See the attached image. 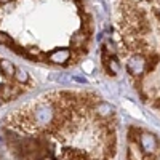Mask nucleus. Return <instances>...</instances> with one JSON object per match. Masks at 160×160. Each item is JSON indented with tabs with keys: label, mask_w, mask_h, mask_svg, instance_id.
<instances>
[{
	"label": "nucleus",
	"mask_w": 160,
	"mask_h": 160,
	"mask_svg": "<svg viewBox=\"0 0 160 160\" xmlns=\"http://www.w3.org/2000/svg\"><path fill=\"white\" fill-rule=\"evenodd\" d=\"M155 160H160V154H158V155H157V158H155Z\"/></svg>",
	"instance_id": "8"
},
{
	"label": "nucleus",
	"mask_w": 160,
	"mask_h": 160,
	"mask_svg": "<svg viewBox=\"0 0 160 160\" xmlns=\"http://www.w3.org/2000/svg\"><path fill=\"white\" fill-rule=\"evenodd\" d=\"M93 111H95V114L101 118H109L114 114V106L106 102V101H96L95 106H93Z\"/></svg>",
	"instance_id": "3"
},
{
	"label": "nucleus",
	"mask_w": 160,
	"mask_h": 160,
	"mask_svg": "<svg viewBox=\"0 0 160 160\" xmlns=\"http://www.w3.org/2000/svg\"><path fill=\"white\" fill-rule=\"evenodd\" d=\"M98 160H99V158H98ZM104 160H106V158H104Z\"/></svg>",
	"instance_id": "9"
},
{
	"label": "nucleus",
	"mask_w": 160,
	"mask_h": 160,
	"mask_svg": "<svg viewBox=\"0 0 160 160\" xmlns=\"http://www.w3.org/2000/svg\"><path fill=\"white\" fill-rule=\"evenodd\" d=\"M15 78H16V82H19L22 85H28L29 83V74H28V71L22 69V68H16Z\"/></svg>",
	"instance_id": "6"
},
{
	"label": "nucleus",
	"mask_w": 160,
	"mask_h": 160,
	"mask_svg": "<svg viewBox=\"0 0 160 160\" xmlns=\"http://www.w3.org/2000/svg\"><path fill=\"white\" fill-rule=\"evenodd\" d=\"M127 71L133 77H141L146 71H148V59H146L141 53H135V55H131L127 61Z\"/></svg>",
	"instance_id": "1"
},
{
	"label": "nucleus",
	"mask_w": 160,
	"mask_h": 160,
	"mask_svg": "<svg viewBox=\"0 0 160 160\" xmlns=\"http://www.w3.org/2000/svg\"><path fill=\"white\" fill-rule=\"evenodd\" d=\"M2 104H3V99H2V98H0V106H2Z\"/></svg>",
	"instance_id": "7"
},
{
	"label": "nucleus",
	"mask_w": 160,
	"mask_h": 160,
	"mask_svg": "<svg viewBox=\"0 0 160 160\" xmlns=\"http://www.w3.org/2000/svg\"><path fill=\"white\" fill-rule=\"evenodd\" d=\"M104 66L108 68V72L111 75H115V74L120 72V62H118V59L115 56H109L108 59L104 61Z\"/></svg>",
	"instance_id": "5"
},
{
	"label": "nucleus",
	"mask_w": 160,
	"mask_h": 160,
	"mask_svg": "<svg viewBox=\"0 0 160 160\" xmlns=\"http://www.w3.org/2000/svg\"><path fill=\"white\" fill-rule=\"evenodd\" d=\"M0 71L5 77H10V78H15V72H16V66L13 64L10 59H0Z\"/></svg>",
	"instance_id": "4"
},
{
	"label": "nucleus",
	"mask_w": 160,
	"mask_h": 160,
	"mask_svg": "<svg viewBox=\"0 0 160 160\" xmlns=\"http://www.w3.org/2000/svg\"><path fill=\"white\" fill-rule=\"evenodd\" d=\"M138 141H139V148H141L142 155H154L158 149V141L152 133L141 131Z\"/></svg>",
	"instance_id": "2"
}]
</instances>
